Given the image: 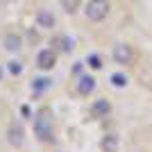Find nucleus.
<instances>
[{
	"instance_id": "obj_7",
	"label": "nucleus",
	"mask_w": 152,
	"mask_h": 152,
	"mask_svg": "<svg viewBox=\"0 0 152 152\" xmlns=\"http://www.w3.org/2000/svg\"><path fill=\"white\" fill-rule=\"evenodd\" d=\"M93 86H95L93 77H80V84H77V91H80L82 95H86V93H91V91H93Z\"/></svg>"
},
{
	"instance_id": "obj_2",
	"label": "nucleus",
	"mask_w": 152,
	"mask_h": 152,
	"mask_svg": "<svg viewBox=\"0 0 152 152\" xmlns=\"http://www.w3.org/2000/svg\"><path fill=\"white\" fill-rule=\"evenodd\" d=\"M34 132L41 141H52V123L48 118V114H41L37 118V125H34Z\"/></svg>"
},
{
	"instance_id": "obj_5",
	"label": "nucleus",
	"mask_w": 152,
	"mask_h": 152,
	"mask_svg": "<svg viewBox=\"0 0 152 152\" xmlns=\"http://www.w3.org/2000/svg\"><path fill=\"white\" fill-rule=\"evenodd\" d=\"M23 136H25V134H23V129H20L18 125H12L9 127V132H7V139H9V143H12V145H23Z\"/></svg>"
},
{
	"instance_id": "obj_15",
	"label": "nucleus",
	"mask_w": 152,
	"mask_h": 152,
	"mask_svg": "<svg viewBox=\"0 0 152 152\" xmlns=\"http://www.w3.org/2000/svg\"><path fill=\"white\" fill-rule=\"evenodd\" d=\"M9 70H12L14 75H18V73H20V64L18 61H9Z\"/></svg>"
},
{
	"instance_id": "obj_3",
	"label": "nucleus",
	"mask_w": 152,
	"mask_h": 152,
	"mask_svg": "<svg viewBox=\"0 0 152 152\" xmlns=\"http://www.w3.org/2000/svg\"><path fill=\"white\" fill-rule=\"evenodd\" d=\"M132 57H134V52H132V48H129L127 43H118L114 48V59L118 64H129Z\"/></svg>"
},
{
	"instance_id": "obj_4",
	"label": "nucleus",
	"mask_w": 152,
	"mask_h": 152,
	"mask_svg": "<svg viewBox=\"0 0 152 152\" xmlns=\"http://www.w3.org/2000/svg\"><path fill=\"white\" fill-rule=\"evenodd\" d=\"M37 61H39V68L50 70L52 66H55V52H52V50H41V52H39V57H37Z\"/></svg>"
},
{
	"instance_id": "obj_9",
	"label": "nucleus",
	"mask_w": 152,
	"mask_h": 152,
	"mask_svg": "<svg viewBox=\"0 0 152 152\" xmlns=\"http://www.w3.org/2000/svg\"><path fill=\"white\" fill-rule=\"evenodd\" d=\"M116 148H118V139H116L114 134H109V136L102 139V150L104 152H116Z\"/></svg>"
},
{
	"instance_id": "obj_11",
	"label": "nucleus",
	"mask_w": 152,
	"mask_h": 152,
	"mask_svg": "<svg viewBox=\"0 0 152 152\" xmlns=\"http://www.w3.org/2000/svg\"><path fill=\"white\" fill-rule=\"evenodd\" d=\"M61 5H64V9L68 14H73V12L80 9V0H61Z\"/></svg>"
},
{
	"instance_id": "obj_13",
	"label": "nucleus",
	"mask_w": 152,
	"mask_h": 152,
	"mask_svg": "<svg viewBox=\"0 0 152 152\" xmlns=\"http://www.w3.org/2000/svg\"><path fill=\"white\" fill-rule=\"evenodd\" d=\"M48 86H50V80H45V77H43V80H41V77L34 80V89H37V91H45Z\"/></svg>"
},
{
	"instance_id": "obj_14",
	"label": "nucleus",
	"mask_w": 152,
	"mask_h": 152,
	"mask_svg": "<svg viewBox=\"0 0 152 152\" xmlns=\"http://www.w3.org/2000/svg\"><path fill=\"white\" fill-rule=\"evenodd\" d=\"M89 66L91 68H102V59L98 57V55H91L89 57Z\"/></svg>"
},
{
	"instance_id": "obj_12",
	"label": "nucleus",
	"mask_w": 152,
	"mask_h": 152,
	"mask_svg": "<svg viewBox=\"0 0 152 152\" xmlns=\"http://www.w3.org/2000/svg\"><path fill=\"white\" fill-rule=\"evenodd\" d=\"M111 84H114V86H118V89H123V86L127 84V77L121 75V73H118V75H111Z\"/></svg>"
},
{
	"instance_id": "obj_10",
	"label": "nucleus",
	"mask_w": 152,
	"mask_h": 152,
	"mask_svg": "<svg viewBox=\"0 0 152 152\" xmlns=\"http://www.w3.org/2000/svg\"><path fill=\"white\" fill-rule=\"evenodd\" d=\"M93 111H95L98 116H102V114H109V102H107V100H98V102L93 104Z\"/></svg>"
},
{
	"instance_id": "obj_1",
	"label": "nucleus",
	"mask_w": 152,
	"mask_h": 152,
	"mask_svg": "<svg viewBox=\"0 0 152 152\" xmlns=\"http://www.w3.org/2000/svg\"><path fill=\"white\" fill-rule=\"evenodd\" d=\"M109 14V0H89L86 5V16L91 20H102Z\"/></svg>"
},
{
	"instance_id": "obj_6",
	"label": "nucleus",
	"mask_w": 152,
	"mask_h": 152,
	"mask_svg": "<svg viewBox=\"0 0 152 152\" xmlns=\"http://www.w3.org/2000/svg\"><path fill=\"white\" fill-rule=\"evenodd\" d=\"M37 23H39V27H52L55 25V16H52L48 9H41V12L37 14Z\"/></svg>"
},
{
	"instance_id": "obj_16",
	"label": "nucleus",
	"mask_w": 152,
	"mask_h": 152,
	"mask_svg": "<svg viewBox=\"0 0 152 152\" xmlns=\"http://www.w3.org/2000/svg\"><path fill=\"white\" fill-rule=\"evenodd\" d=\"M0 75H2V73H0Z\"/></svg>"
},
{
	"instance_id": "obj_8",
	"label": "nucleus",
	"mask_w": 152,
	"mask_h": 152,
	"mask_svg": "<svg viewBox=\"0 0 152 152\" xmlns=\"http://www.w3.org/2000/svg\"><path fill=\"white\" fill-rule=\"evenodd\" d=\"M5 48L16 52L20 48V37H18V34H7V37H5Z\"/></svg>"
}]
</instances>
